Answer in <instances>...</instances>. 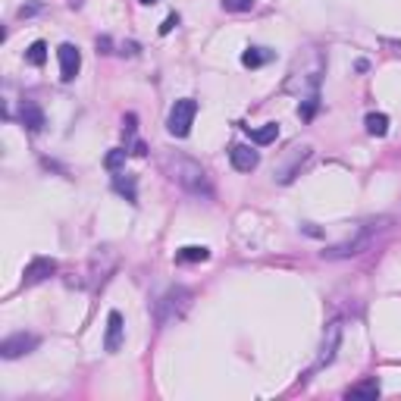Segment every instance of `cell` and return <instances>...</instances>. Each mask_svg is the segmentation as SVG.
<instances>
[{"label":"cell","instance_id":"5b68a950","mask_svg":"<svg viewBox=\"0 0 401 401\" xmlns=\"http://www.w3.org/2000/svg\"><path fill=\"white\" fill-rule=\"evenodd\" d=\"M41 345V339L35 333H16L10 335V339L0 342V357H6V361H16V357L29 354V351H35Z\"/></svg>","mask_w":401,"mask_h":401},{"label":"cell","instance_id":"44dd1931","mask_svg":"<svg viewBox=\"0 0 401 401\" xmlns=\"http://www.w3.org/2000/svg\"><path fill=\"white\" fill-rule=\"evenodd\" d=\"M316 107H320V101H316V94H314V97H307V101H304V107H298V116L301 119H311L316 113Z\"/></svg>","mask_w":401,"mask_h":401},{"label":"cell","instance_id":"9a60e30c","mask_svg":"<svg viewBox=\"0 0 401 401\" xmlns=\"http://www.w3.org/2000/svg\"><path fill=\"white\" fill-rule=\"evenodd\" d=\"M364 123H367V132H370V135H376V138H383L385 132H389V116H385V113H370L367 119H364Z\"/></svg>","mask_w":401,"mask_h":401},{"label":"cell","instance_id":"5bb4252c","mask_svg":"<svg viewBox=\"0 0 401 401\" xmlns=\"http://www.w3.org/2000/svg\"><path fill=\"white\" fill-rule=\"evenodd\" d=\"M348 395L351 398H376L379 395V383H376V379H364V383L351 385Z\"/></svg>","mask_w":401,"mask_h":401},{"label":"cell","instance_id":"9c48e42d","mask_svg":"<svg viewBox=\"0 0 401 401\" xmlns=\"http://www.w3.org/2000/svg\"><path fill=\"white\" fill-rule=\"evenodd\" d=\"M123 314L119 311H110L107 314V335H104V348L113 354V351L123 348Z\"/></svg>","mask_w":401,"mask_h":401},{"label":"cell","instance_id":"2e32d148","mask_svg":"<svg viewBox=\"0 0 401 401\" xmlns=\"http://www.w3.org/2000/svg\"><path fill=\"white\" fill-rule=\"evenodd\" d=\"M251 132V129H248ZM276 135H279V125L276 123H266L264 129H254L251 132V142L254 144H270V142H276Z\"/></svg>","mask_w":401,"mask_h":401},{"label":"cell","instance_id":"7402d4cb","mask_svg":"<svg viewBox=\"0 0 401 401\" xmlns=\"http://www.w3.org/2000/svg\"><path fill=\"white\" fill-rule=\"evenodd\" d=\"M175 25H179V16H175V13H170V16L164 19V25H160V35H170Z\"/></svg>","mask_w":401,"mask_h":401},{"label":"cell","instance_id":"ac0fdd59","mask_svg":"<svg viewBox=\"0 0 401 401\" xmlns=\"http://www.w3.org/2000/svg\"><path fill=\"white\" fill-rule=\"evenodd\" d=\"M266 60H270V54H264V51H260V47H248V51L242 54V66H248V69L264 66Z\"/></svg>","mask_w":401,"mask_h":401},{"label":"cell","instance_id":"30bf717a","mask_svg":"<svg viewBox=\"0 0 401 401\" xmlns=\"http://www.w3.org/2000/svg\"><path fill=\"white\" fill-rule=\"evenodd\" d=\"M339 342H342V326H339V323H329L326 335H323V351H320V361H316V367H326V364H333Z\"/></svg>","mask_w":401,"mask_h":401},{"label":"cell","instance_id":"ba28073f","mask_svg":"<svg viewBox=\"0 0 401 401\" xmlns=\"http://www.w3.org/2000/svg\"><path fill=\"white\" fill-rule=\"evenodd\" d=\"M229 164L235 166L238 173H251V170H257L260 154L254 151V147H248V144H232L229 147Z\"/></svg>","mask_w":401,"mask_h":401},{"label":"cell","instance_id":"e0dca14e","mask_svg":"<svg viewBox=\"0 0 401 401\" xmlns=\"http://www.w3.org/2000/svg\"><path fill=\"white\" fill-rule=\"evenodd\" d=\"M47 60V44L44 41H32L29 51H25V63H32V66H44Z\"/></svg>","mask_w":401,"mask_h":401},{"label":"cell","instance_id":"52a82bcc","mask_svg":"<svg viewBox=\"0 0 401 401\" xmlns=\"http://www.w3.org/2000/svg\"><path fill=\"white\" fill-rule=\"evenodd\" d=\"M54 273H57V260L54 257H35L23 273V285H38V283H44V279H51Z\"/></svg>","mask_w":401,"mask_h":401},{"label":"cell","instance_id":"603a6c76","mask_svg":"<svg viewBox=\"0 0 401 401\" xmlns=\"http://www.w3.org/2000/svg\"><path fill=\"white\" fill-rule=\"evenodd\" d=\"M97 54H110V38H97Z\"/></svg>","mask_w":401,"mask_h":401},{"label":"cell","instance_id":"277c9868","mask_svg":"<svg viewBox=\"0 0 401 401\" xmlns=\"http://www.w3.org/2000/svg\"><path fill=\"white\" fill-rule=\"evenodd\" d=\"M373 226H376V223L364 226L354 238H348V242L326 248V251H323V257H326V260H342V257H354V254H361V251H367V248H370V242H373Z\"/></svg>","mask_w":401,"mask_h":401},{"label":"cell","instance_id":"8fae6325","mask_svg":"<svg viewBox=\"0 0 401 401\" xmlns=\"http://www.w3.org/2000/svg\"><path fill=\"white\" fill-rule=\"evenodd\" d=\"M19 119H23V125L29 132H41V129H44V110H41L38 104H32V101L23 104V113H19Z\"/></svg>","mask_w":401,"mask_h":401},{"label":"cell","instance_id":"d4e9b609","mask_svg":"<svg viewBox=\"0 0 401 401\" xmlns=\"http://www.w3.org/2000/svg\"><path fill=\"white\" fill-rule=\"evenodd\" d=\"M138 4H144V6H151V4H157V0H138Z\"/></svg>","mask_w":401,"mask_h":401},{"label":"cell","instance_id":"ffe728a7","mask_svg":"<svg viewBox=\"0 0 401 401\" xmlns=\"http://www.w3.org/2000/svg\"><path fill=\"white\" fill-rule=\"evenodd\" d=\"M254 4H257V0H223V10H229V13H248V10H254Z\"/></svg>","mask_w":401,"mask_h":401},{"label":"cell","instance_id":"cb8c5ba5","mask_svg":"<svg viewBox=\"0 0 401 401\" xmlns=\"http://www.w3.org/2000/svg\"><path fill=\"white\" fill-rule=\"evenodd\" d=\"M132 154H138V157H144V154H147V147H144V142H135V151H132Z\"/></svg>","mask_w":401,"mask_h":401},{"label":"cell","instance_id":"7a4b0ae2","mask_svg":"<svg viewBox=\"0 0 401 401\" xmlns=\"http://www.w3.org/2000/svg\"><path fill=\"white\" fill-rule=\"evenodd\" d=\"M195 116H198V101H192V97H182V101H175L173 110H170V119H166V129H170V135L185 138L188 132H192Z\"/></svg>","mask_w":401,"mask_h":401},{"label":"cell","instance_id":"6da1fadb","mask_svg":"<svg viewBox=\"0 0 401 401\" xmlns=\"http://www.w3.org/2000/svg\"><path fill=\"white\" fill-rule=\"evenodd\" d=\"M166 170H170V179L175 185H182L188 195H198V198H214V185H210L207 173L201 170V164H195V160L188 157H175L166 164Z\"/></svg>","mask_w":401,"mask_h":401},{"label":"cell","instance_id":"4fadbf2b","mask_svg":"<svg viewBox=\"0 0 401 401\" xmlns=\"http://www.w3.org/2000/svg\"><path fill=\"white\" fill-rule=\"evenodd\" d=\"M210 257V251L204 245H188V248L175 251V264H204Z\"/></svg>","mask_w":401,"mask_h":401},{"label":"cell","instance_id":"7c38bea8","mask_svg":"<svg viewBox=\"0 0 401 401\" xmlns=\"http://www.w3.org/2000/svg\"><path fill=\"white\" fill-rule=\"evenodd\" d=\"M113 188L119 195H123L125 201L135 204L138 201V188H135V175H125V173H116L113 175Z\"/></svg>","mask_w":401,"mask_h":401},{"label":"cell","instance_id":"d6986e66","mask_svg":"<svg viewBox=\"0 0 401 401\" xmlns=\"http://www.w3.org/2000/svg\"><path fill=\"white\" fill-rule=\"evenodd\" d=\"M104 166H107L110 173H119L125 166V151H110L107 157H104Z\"/></svg>","mask_w":401,"mask_h":401},{"label":"cell","instance_id":"8992f818","mask_svg":"<svg viewBox=\"0 0 401 401\" xmlns=\"http://www.w3.org/2000/svg\"><path fill=\"white\" fill-rule=\"evenodd\" d=\"M57 60H60V79L63 82H73L79 75V66H82V54L75 44H60L57 47Z\"/></svg>","mask_w":401,"mask_h":401},{"label":"cell","instance_id":"3957f363","mask_svg":"<svg viewBox=\"0 0 401 401\" xmlns=\"http://www.w3.org/2000/svg\"><path fill=\"white\" fill-rule=\"evenodd\" d=\"M188 301H192V292H188V288H182V285L170 288L157 304V320L170 323V320H175V316H182L185 314V307H188Z\"/></svg>","mask_w":401,"mask_h":401}]
</instances>
